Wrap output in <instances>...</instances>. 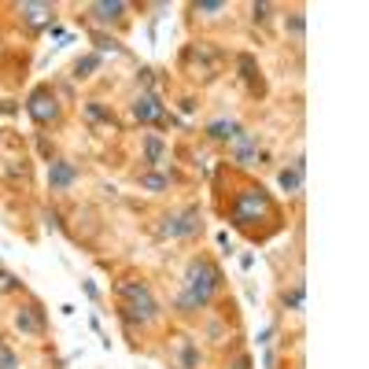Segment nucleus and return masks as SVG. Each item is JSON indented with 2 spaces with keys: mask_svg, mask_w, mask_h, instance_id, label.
Here are the masks:
<instances>
[{
  "mask_svg": "<svg viewBox=\"0 0 369 369\" xmlns=\"http://www.w3.org/2000/svg\"><path fill=\"white\" fill-rule=\"evenodd\" d=\"M96 48H100V52H122V45H118L115 37H103V34L96 37Z\"/></svg>",
  "mask_w": 369,
  "mask_h": 369,
  "instance_id": "obj_26",
  "label": "nucleus"
},
{
  "mask_svg": "<svg viewBox=\"0 0 369 369\" xmlns=\"http://www.w3.org/2000/svg\"><path fill=\"white\" fill-rule=\"evenodd\" d=\"M144 159H148L152 166L163 163V140L159 137H144Z\"/></svg>",
  "mask_w": 369,
  "mask_h": 369,
  "instance_id": "obj_14",
  "label": "nucleus"
},
{
  "mask_svg": "<svg viewBox=\"0 0 369 369\" xmlns=\"http://www.w3.org/2000/svg\"><path fill=\"white\" fill-rule=\"evenodd\" d=\"M236 63H240V74H244V78H247V82H252V85H255V82H259V71H255V59H252V56H240V59H236Z\"/></svg>",
  "mask_w": 369,
  "mask_h": 369,
  "instance_id": "obj_20",
  "label": "nucleus"
},
{
  "mask_svg": "<svg viewBox=\"0 0 369 369\" xmlns=\"http://www.w3.org/2000/svg\"><path fill=\"white\" fill-rule=\"evenodd\" d=\"M85 115H89V122H103V118H111V115H108V111H103L100 103H96V100H92V103H85Z\"/></svg>",
  "mask_w": 369,
  "mask_h": 369,
  "instance_id": "obj_24",
  "label": "nucleus"
},
{
  "mask_svg": "<svg viewBox=\"0 0 369 369\" xmlns=\"http://www.w3.org/2000/svg\"><path fill=\"white\" fill-rule=\"evenodd\" d=\"M270 218H273V200L266 196L262 184H244V189L233 196L229 222L236 229H255V222H270Z\"/></svg>",
  "mask_w": 369,
  "mask_h": 369,
  "instance_id": "obj_2",
  "label": "nucleus"
},
{
  "mask_svg": "<svg viewBox=\"0 0 369 369\" xmlns=\"http://www.w3.org/2000/svg\"><path fill=\"white\" fill-rule=\"evenodd\" d=\"M196 362H200V351H196L192 344H184V347H181V366H184V369H196Z\"/></svg>",
  "mask_w": 369,
  "mask_h": 369,
  "instance_id": "obj_21",
  "label": "nucleus"
},
{
  "mask_svg": "<svg viewBox=\"0 0 369 369\" xmlns=\"http://www.w3.org/2000/svg\"><path fill=\"white\" fill-rule=\"evenodd\" d=\"M15 328L19 333H26V336H41L45 333V310L41 307H19L15 310Z\"/></svg>",
  "mask_w": 369,
  "mask_h": 369,
  "instance_id": "obj_9",
  "label": "nucleus"
},
{
  "mask_svg": "<svg viewBox=\"0 0 369 369\" xmlns=\"http://www.w3.org/2000/svg\"><path fill=\"white\" fill-rule=\"evenodd\" d=\"M92 71H100V56H85L74 63V78H92Z\"/></svg>",
  "mask_w": 369,
  "mask_h": 369,
  "instance_id": "obj_15",
  "label": "nucleus"
},
{
  "mask_svg": "<svg viewBox=\"0 0 369 369\" xmlns=\"http://www.w3.org/2000/svg\"><path fill=\"white\" fill-rule=\"evenodd\" d=\"M218 284H222V270L215 266V262L210 259H192L189 270H184V288L178 296V310L181 314L203 310L210 303V296L218 292Z\"/></svg>",
  "mask_w": 369,
  "mask_h": 369,
  "instance_id": "obj_1",
  "label": "nucleus"
},
{
  "mask_svg": "<svg viewBox=\"0 0 369 369\" xmlns=\"http://www.w3.org/2000/svg\"><path fill=\"white\" fill-rule=\"evenodd\" d=\"M26 111H30V118H34L37 126L56 122V118H59V100H56V92H52L48 85L34 89V92H30V100H26Z\"/></svg>",
  "mask_w": 369,
  "mask_h": 369,
  "instance_id": "obj_4",
  "label": "nucleus"
},
{
  "mask_svg": "<svg viewBox=\"0 0 369 369\" xmlns=\"http://www.w3.org/2000/svg\"><path fill=\"white\" fill-rule=\"evenodd\" d=\"M303 296H307V288H303V281H299V284H292V292H284L281 299H284L288 310H303Z\"/></svg>",
  "mask_w": 369,
  "mask_h": 369,
  "instance_id": "obj_17",
  "label": "nucleus"
},
{
  "mask_svg": "<svg viewBox=\"0 0 369 369\" xmlns=\"http://www.w3.org/2000/svg\"><path fill=\"white\" fill-rule=\"evenodd\" d=\"M19 281H15V273H8V270H0V292H15Z\"/></svg>",
  "mask_w": 369,
  "mask_h": 369,
  "instance_id": "obj_25",
  "label": "nucleus"
},
{
  "mask_svg": "<svg viewBox=\"0 0 369 369\" xmlns=\"http://www.w3.org/2000/svg\"><path fill=\"white\" fill-rule=\"evenodd\" d=\"M19 19L30 26V30H45V26L56 22V8L52 4H19Z\"/></svg>",
  "mask_w": 369,
  "mask_h": 369,
  "instance_id": "obj_7",
  "label": "nucleus"
},
{
  "mask_svg": "<svg viewBox=\"0 0 369 369\" xmlns=\"http://www.w3.org/2000/svg\"><path fill=\"white\" fill-rule=\"evenodd\" d=\"M192 8L203 11V15H218V11L226 8V4H222V0H200V4H192Z\"/></svg>",
  "mask_w": 369,
  "mask_h": 369,
  "instance_id": "obj_23",
  "label": "nucleus"
},
{
  "mask_svg": "<svg viewBox=\"0 0 369 369\" xmlns=\"http://www.w3.org/2000/svg\"><path fill=\"white\" fill-rule=\"evenodd\" d=\"M252 15H255V22H270V15H273V4H252Z\"/></svg>",
  "mask_w": 369,
  "mask_h": 369,
  "instance_id": "obj_22",
  "label": "nucleus"
},
{
  "mask_svg": "<svg viewBox=\"0 0 369 369\" xmlns=\"http://www.w3.org/2000/svg\"><path fill=\"white\" fill-rule=\"evenodd\" d=\"M236 133H240V122H226V118L207 126V137H210V140H233Z\"/></svg>",
  "mask_w": 369,
  "mask_h": 369,
  "instance_id": "obj_13",
  "label": "nucleus"
},
{
  "mask_svg": "<svg viewBox=\"0 0 369 369\" xmlns=\"http://www.w3.org/2000/svg\"><path fill=\"white\" fill-rule=\"evenodd\" d=\"M133 115H137V122H152V126L166 122V108L159 103L155 92H140V96L133 100Z\"/></svg>",
  "mask_w": 369,
  "mask_h": 369,
  "instance_id": "obj_6",
  "label": "nucleus"
},
{
  "mask_svg": "<svg viewBox=\"0 0 369 369\" xmlns=\"http://www.w3.org/2000/svg\"><path fill=\"white\" fill-rule=\"evenodd\" d=\"M284 26H288V30H292L296 37H303V30H307V19H303V11H288Z\"/></svg>",
  "mask_w": 369,
  "mask_h": 369,
  "instance_id": "obj_19",
  "label": "nucleus"
},
{
  "mask_svg": "<svg viewBox=\"0 0 369 369\" xmlns=\"http://www.w3.org/2000/svg\"><path fill=\"white\" fill-rule=\"evenodd\" d=\"M159 233L170 236V240L200 233V207H184V210H178V215H166L163 226H159Z\"/></svg>",
  "mask_w": 369,
  "mask_h": 369,
  "instance_id": "obj_5",
  "label": "nucleus"
},
{
  "mask_svg": "<svg viewBox=\"0 0 369 369\" xmlns=\"http://www.w3.org/2000/svg\"><path fill=\"white\" fill-rule=\"evenodd\" d=\"M233 369H252V359H247V354H240V359L233 362Z\"/></svg>",
  "mask_w": 369,
  "mask_h": 369,
  "instance_id": "obj_27",
  "label": "nucleus"
},
{
  "mask_svg": "<svg viewBox=\"0 0 369 369\" xmlns=\"http://www.w3.org/2000/svg\"><path fill=\"white\" fill-rule=\"evenodd\" d=\"M74 181H78V166H74L71 159H52V163H48V184H52L56 192L71 189Z\"/></svg>",
  "mask_w": 369,
  "mask_h": 369,
  "instance_id": "obj_10",
  "label": "nucleus"
},
{
  "mask_svg": "<svg viewBox=\"0 0 369 369\" xmlns=\"http://www.w3.org/2000/svg\"><path fill=\"white\" fill-rule=\"evenodd\" d=\"M255 152H259V140H255L252 133H244V129H240V133H236V137L229 140V155H233L236 163H244V166L255 159Z\"/></svg>",
  "mask_w": 369,
  "mask_h": 369,
  "instance_id": "obj_11",
  "label": "nucleus"
},
{
  "mask_svg": "<svg viewBox=\"0 0 369 369\" xmlns=\"http://www.w3.org/2000/svg\"><path fill=\"white\" fill-rule=\"evenodd\" d=\"M277 181H281L284 192H299V189H303V159L292 163V166H284L281 174H277Z\"/></svg>",
  "mask_w": 369,
  "mask_h": 369,
  "instance_id": "obj_12",
  "label": "nucleus"
},
{
  "mask_svg": "<svg viewBox=\"0 0 369 369\" xmlns=\"http://www.w3.org/2000/svg\"><path fill=\"white\" fill-rule=\"evenodd\" d=\"M0 369H19V354L0 340Z\"/></svg>",
  "mask_w": 369,
  "mask_h": 369,
  "instance_id": "obj_18",
  "label": "nucleus"
},
{
  "mask_svg": "<svg viewBox=\"0 0 369 369\" xmlns=\"http://www.w3.org/2000/svg\"><path fill=\"white\" fill-rule=\"evenodd\" d=\"M170 184L166 174H140V189H148V192H163Z\"/></svg>",
  "mask_w": 369,
  "mask_h": 369,
  "instance_id": "obj_16",
  "label": "nucleus"
},
{
  "mask_svg": "<svg viewBox=\"0 0 369 369\" xmlns=\"http://www.w3.org/2000/svg\"><path fill=\"white\" fill-rule=\"evenodd\" d=\"M129 4H122V0H96V4H89V15L96 19L100 26H111V22H122L126 19Z\"/></svg>",
  "mask_w": 369,
  "mask_h": 369,
  "instance_id": "obj_8",
  "label": "nucleus"
},
{
  "mask_svg": "<svg viewBox=\"0 0 369 369\" xmlns=\"http://www.w3.org/2000/svg\"><path fill=\"white\" fill-rule=\"evenodd\" d=\"M118 296H122V318L129 325H148L159 318V303H155L152 288L144 281H137V277L118 281Z\"/></svg>",
  "mask_w": 369,
  "mask_h": 369,
  "instance_id": "obj_3",
  "label": "nucleus"
}]
</instances>
